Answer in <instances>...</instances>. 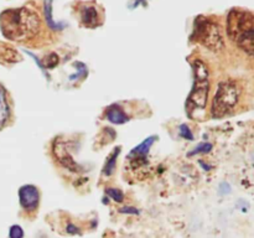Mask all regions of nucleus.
Wrapping results in <instances>:
<instances>
[{"instance_id": "f257e3e1", "label": "nucleus", "mask_w": 254, "mask_h": 238, "mask_svg": "<svg viewBox=\"0 0 254 238\" xmlns=\"http://www.w3.org/2000/svg\"><path fill=\"white\" fill-rule=\"evenodd\" d=\"M41 20L37 12L29 7L5 10L0 14V29L6 39L22 41L36 36Z\"/></svg>"}, {"instance_id": "2eb2a0df", "label": "nucleus", "mask_w": 254, "mask_h": 238, "mask_svg": "<svg viewBox=\"0 0 254 238\" xmlns=\"http://www.w3.org/2000/svg\"><path fill=\"white\" fill-rule=\"evenodd\" d=\"M119 153H121V148H117L116 150L108 156V159H107L106 165H104V169H103V174L106 176H111L112 174L114 173V170H116L117 158H118Z\"/></svg>"}, {"instance_id": "423d86ee", "label": "nucleus", "mask_w": 254, "mask_h": 238, "mask_svg": "<svg viewBox=\"0 0 254 238\" xmlns=\"http://www.w3.org/2000/svg\"><path fill=\"white\" fill-rule=\"evenodd\" d=\"M20 205L27 213H32L39 208L40 192L36 186L25 185L19 190Z\"/></svg>"}, {"instance_id": "9b49d317", "label": "nucleus", "mask_w": 254, "mask_h": 238, "mask_svg": "<svg viewBox=\"0 0 254 238\" xmlns=\"http://www.w3.org/2000/svg\"><path fill=\"white\" fill-rule=\"evenodd\" d=\"M236 42H237L238 46H240L246 54L254 57V27L252 30H250V31L245 32V34H243Z\"/></svg>"}, {"instance_id": "6ab92c4d", "label": "nucleus", "mask_w": 254, "mask_h": 238, "mask_svg": "<svg viewBox=\"0 0 254 238\" xmlns=\"http://www.w3.org/2000/svg\"><path fill=\"white\" fill-rule=\"evenodd\" d=\"M180 135L183 136V138L189 139V140H192L193 139L192 133H191V130L189 129V126L185 125V124H183V125L180 126Z\"/></svg>"}, {"instance_id": "20e7f679", "label": "nucleus", "mask_w": 254, "mask_h": 238, "mask_svg": "<svg viewBox=\"0 0 254 238\" xmlns=\"http://www.w3.org/2000/svg\"><path fill=\"white\" fill-rule=\"evenodd\" d=\"M240 98V89L233 82H222L218 86L217 92L212 102V117L213 118H222L227 116Z\"/></svg>"}, {"instance_id": "dca6fc26", "label": "nucleus", "mask_w": 254, "mask_h": 238, "mask_svg": "<svg viewBox=\"0 0 254 238\" xmlns=\"http://www.w3.org/2000/svg\"><path fill=\"white\" fill-rule=\"evenodd\" d=\"M106 193L116 202H123L124 201V193L119 188H107Z\"/></svg>"}, {"instance_id": "0eeeda50", "label": "nucleus", "mask_w": 254, "mask_h": 238, "mask_svg": "<svg viewBox=\"0 0 254 238\" xmlns=\"http://www.w3.org/2000/svg\"><path fill=\"white\" fill-rule=\"evenodd\" d=\"M154 141H155V136H150V138L145 139L143 143L139 144L138 146H135L130 151L128 159L131 165H133V168H139V166L144 165L146 163V155H148L149 149L151 148Z\"/></svg>"}, {"instance_id": "f8f14e48", "label": "nucleus", "mask_w": 254, "mask_h": 238, "mask_svg": "<svg viewBox=\"0 0 254 238\" xmlns=\"http://www.w3.org/2000/svg\"><path fill=\"white\" fill-rule=\"evenodd\" d=\"M107 119H108L111 123L123 124L128 120V116H127L126 112L123 111V108H121L119 106L114 104V106H111L107 109Z\"/></svg>"}, {"instance_id": "aec40b11", "label": "nucleus", "mask_w": 254, "mask_h": 238, "mask_svg": "<svg viewBox=\"0 0 254 238\" xmlns=\"http://www.w3.org/2000/svg\"><path fill=\"white\" fill-rule=\"evenodd\" d=\"M211 148H212V145L211 144H201V145H198L197 148H196V150H193L192 153H191V155L192 154H198V153H207V151L211 150Z\"/></svg>"}, {"instance_id": "39448f33", "label": "nucleus", "mask_w": 254, "mask_h": 238, "mask_svg": "<svg viewBox=\"0 0 254 238\" xmlns=\"http://www.w3.org/2000/svg\"><path fill=\"white\" fill-rule=\"evenodd\" d=\"M254 27V16L245 10H231L227 17V34L231 40L237 41L245 32Z\"/></svg>"}, {"instance_id": "4468645a", "label": "nucleus", "mask_w": 254, "mask_h": 238, "mask_svg": "<svg viewBox=\"0 0 254 238\" xmlns=\"http://www.w3.org/2000/svg\"><path fill=\"white\" fill-rule=\"evenodd\" d=\"M44 12H45V19H46L47 25H49L52 30L64 29V25L56 24V22L54 21V19H52V0H45Z\"/></svg>"}, {"instance_id": "1a4fd4ad", "label": "nucleus", "mask_w": 254, "mask_h": 238, "mask_svg": "<svg viewBox=\"0 0 254 238\" xmlns=\"http://www.w3.org/2000/svg\"><path fill=\"white\" fill-rule=\"evenodd\" d=\"M81 21L87 27H97L99 25V15L94 6H86L81 10Z\"/></svg>"}, {"instance_id": "9d476101", "label": "nucleus", "mask_w": 254, "mask_h": 238, "mask_svg": "<svg viewBox=\"0 0 254 238\" xmlns=\"http://www.w3.org/2000/svg\"><path fill=\"white\" fill-rule=\"evenodd\" d=\"M10 118V107L7 103L6 91L4 86L0 83V130L6 125L7 120Z\"/></svg>"}, {"instance_id": "f3484780", "label": "nucleus", "mask_w": 254, "mask_h": 238, "mask_svg": "<svg viewBox=\"0 0 254 238\" xmlns=\"http://www.w3.org/2000/svg\"><path fill=\"white\" fill-rule=\"evenodd\" d=\"M9 238H24V230L19 225H14L9 230Z\"/></svg>"}, {"instance_id": "412c9836", "label": "nucleus", "mask_w": 254, "mask_h": 238, "mask_svg": "<svg viewBox=\"0 0 254 238\" xmlns=\"http://www.w3.org/2000/svg\"><path fill=\"white\" fill-rule=\"evenodd\" d=\"M66 232L68 233V235H77V233H79V230L74 223L68 222L66 226Z\"/></svg>"}, {"instance_id": "a211bd4d", "label": "nucleus", "mask_w": 254, "mask_h": 238, "mask_svg": "<svg viewBox=\"0 0 254 238\" xmlns=\"http://www.w3.org/2000/svg\"><path fill=\"white\" fill-rule=\"evenodd\" d=\"M45 63H46L47 68H54L59 63V56L56 54H50L45 60Z\"/></svg>"}, {"instance_id": "4be33fe9", "label": "nucleus", "mask_w": 254, "mask_h": 238, "mask_svg": "<svg viewBox=\"0 0 254 238\" xmlns=\"http://www.w3.org/2000/svg\"><path fill=\"white\" fill-rule=\"evenodd\" d=\"M122 213H133V215H138L139 211L134 207H123L121 210Z\"/></svg>"}, {"instance_id": "5701e85b", "label": "nucleus", "mask_w": 254, "mask_h": 238, "mask_svg": "<svg viewBox=\"0 0 254 238\" xmlns=\"http://www.w3.org/2000/svg\"><path fill=\"white\" fill-rule=\"evenodd\" d=\"M143 1H145V0H135V1H134L133 6H138V5L140 4V2H143Z\"/></svg>"}, {"instance_id": "f03ea898", "label": "nucleus", "mask_w": 254, "mask_h": 238, "mask_svg": "<svg viewBox=\"0 0 254 238\" xmlns=\"http://www.w3.org/2000/svg\"><path fill=\"white\" fill-rule=\"evenodd\" d=\"M193 66V87L190 92L188 102H186V111L190 117L193 116V112L203 111L206 108L210 91V81H208V68L206 63L201 60L196 59L192 63Z\"/></svg>"}, {"instance_id": "ddd939ff", "label": "nucleus", "mask_w": 254, "mask_h": 238, "mask_svg": "<svg viewBox=\"0 0 254 238\" xmlns=\"http://www.w3.org/2000/svg\"><path fill=\"white\" fill-rule=\"evenodd\" d=\"M19 60V55H17V52L14 49H11V47L6 46L4 44H0V61L16 62Z\"/></svg>"}, {"instance_id": "6e6552de", "label": "nucleus", "mask_w": 254, "mask_h": 238, "mask_svg": "<svg viewBox=\"0 0 254 238\" xmlns=\"http://www.w3.org/2000/svg\"><path fill=\"white\" fill-rule=\"evenodd\" d=\"M54 153L56 155L57 160L64 166V168L69 169L71 171H79V165L73 160L71 154L68 153V148L67 144L64 141H56L54 145Z\"/></svg>"}, {"instance_id": "7ed1b4c3", "label": "nucleus", "mask_w": 254, "mask_h": 238, "mask_svg": "<svg viewBox=\"0 0 254 238\" xmlns=\"http://www.w3.org/2000/svg\"><path fill=\"white\" fill-rule=\"evenodd\" d=\"M191 39L200 42L203 46L207 47L210 51L213 52L221 51L225 47L220 26L216 22L211 21V20L206 19L203 16H198L196 19L193 34Z\"/></svg>"}]
</instances>
